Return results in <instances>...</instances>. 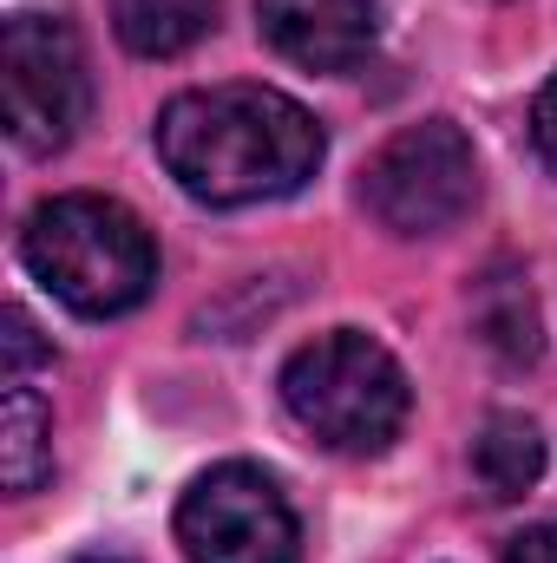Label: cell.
I'll use <instances>...</instances> for the list:
<instances>
[{
    "label": "cell",
    "mask_w": 557,
    "mask_h": 563,
    "mask_svg": "<svg viewBox=\"0 0 557 563\" xmlns=\"http://www.w3.org/2000/svg\"><path fill=\"white\" fill-rule=\"evenodd\" d=\"M499 563H557V525H532V531H518Z\"/></svg>",
    "instance_id": "cell-14"
},
{
    "label": "cell",
    "mask_w": 557,
    "mask_h": 563,
    "mask_svg": "<svg viewBox=\"0 0 557 563\" xmlns=\"http://www.w3.org/2000/svg\"><path fill=\"white\" fill-rule=\"evenodd\" d=\"M79 563H125V558H79Z\"/></svg>",
    "instance_id": "cell-15"
},
{
    "label": "cell",
    "mask_w": 557,
    "mask_h": 563,
    "mask_svg": "<svg viewBox=\"0 0 557 563\" xmlns=\"http://www.w3.org/2000/svg\"><path fill=\"white\" fill-rule=\"evenodd\" d=\"M46 478H53V407L26 380H7V394H0V485H7V498H33Z\"/></svg>",
    "instance_id": "cell-8"
},
{
    "label": "cell",
    "mask_w": 557,
    "mask_h": 563,
    "mask_svg": "<svg viewBox=\"0 0 557 563\" xmlns=\"http://www.w3.org/2000/svg\"><path fill=\"white\" fill-rule=\"evenodd\" d=\"M0 106H7V139L33 157H53L79 139L92 112V73L73 20L13 13L0 26Z\"/></svg>",
    "instance_id": "cell-4"
},
{
    "label": "cell",
    "mask_w": 557,
    "mask_h": 563,
    "mask_svg": "<svg viewBox=\"0 0 557 563\" xmlns=\"http://www.w3.org/2000/svg\"><path fill=\"white\" fill-rule=\"evenodd\" d=\"M538 472H545V439H538V426L525 420V413H492V420L479 426V439H472V478H479V492L492 505L525 498L538 485Z\"/></svg>",
    "instance_id": "cell-9"
},
{
    "label": "cell",
    "mask_w": 557,
    "mask_h": 563,
    "mask_svg": "<svg viewBox=\"0 0 557 563\" xmlns=\"http://www.w3.org/2000/svg\"><path fill=\"white\" fill-rule=\"evenodd\" d=\"M282 407L315 445L368 459V452H387L401 439L414 394H407L401 361L381 341H368L361 328H335V334H315L308 347L288 354Z\"/></svg>",
    "instance_id": "cell-3"
},
{
    "label": "cell",
    "mask_w": 557,
    "mask_h": 563,
    "mask_svg": "<svg viewBox=\"0 0 557 563\" xmlns=\"http://www.w3.org/2000/svg\"><path fill=\"white\" fill-rule=\"evenodd\" d=\"M177 544L190 563H295L302 531L263 465H210L177 505Z\"/></svg>",
    "instance_id": "cell-6"
},
{
    "label": "cell",
    "mask_w": 557,
    "mask_h": 563,
    "mask_svg": "<svg viewBox=\"0 0 557 563\" xmlns=\"http://www.w3.org/2000/svg\"><path fill=\"white\" fill-rule=\"evenodd\" d=\"M0 347H7V380H26L33 367L53 361V347L33 334V321H26L20 308H7V334H0Z\"/></svg>",
    "instance_id": "cell-12"
},
{
    "label": "cell",
    "mask_w": 557,
    "mask_h": 563,
    "mask_svg": "<svg viewBox=\"0 0 557 563\" xmlns=\"http://www.w3.org/2000/svg\"><path fill=\"white\" fill-rule=\"evenodd\" d=\"M532 144H538V157L557 170V73H551V86L538 92V106H532Z\"/></svg>",
    "instance_id": "cell-13"
},
{
    "label": "cell",
    "mask_w": 557,
    "mask_h": 563,
    "mask_svg": "<svg viewBox=\"0 0 557 563\" xmlns=\"http://www.w3.org/2000/svg\"><path fill=\"white\" fill-rule=\"evenodd\" d=\"M217 0H112V33L139 59H177L197 40H210Z\"/></svg>",
    "instance_id": "cell-10"
},
{
    "label": "cell",
    "mask_w": 557,
    "mask_h": 563,
    "mask_svg": "<svg viewBox=\"0 0 557 563\" xmlns=\"http://www.w3.org/2000/svg\"><path fill=\"white\" fill-rule=\"evenodd\" d=\"M20 256L53 301H66L86 321L132 314L157 282L151 230L119 197H92V190L40 203L20 230Z\"/></svg>",
    "instance_id": "cell-2"
},
{
    "label": "cell",
    "mask_w": 557,
    "mask_h": 563,
    "mask_svg": "<svg viewBox=\"0 0 557 563\" xmlns=\"http://www.w3.org/2000/svg\"><path fill=\"white\" fill-rule=\"evenodd\" d=\"M472 314H479V334H485L512 367H518V361H538V308H532V288L518 276H505V269L485 276Z\"/></svg>",
    "instance_id": "cell-11"
},
{
    "label": "cell",
    "mask_w": 557,
    "mask_h": 563,
    "mask_svg": "<svg viewBox=\"0 0 557 563\" xmlns=\"http://www.w3.org/2000/svg\"><path fill=\"white\" fill-rule=\"evenodd\" d=\"M321 125L276 86H204L157 112V157L210 210L295 197L321 170Z\"/></svg>",
    "instance_id": "cell-1"
},
{
    "label": "cell",
    "mask_w": 557,
    "mask_h": 563,
    "mask_svg": "<svg viewBox=\"0 0 557 563\" xmlns=\"http://www.w3.org/2000/svg\"><path fill=\"white\" fill-rule=\"evenodd\" d=\"M256 26L302 73H354L374 53V0H256Z\"/></svg>",
    "instance_id": "cell-7"
},
{
    "label": "cell",
    "mask_w": 557,
    "mask_h": 563,
    "mask_svg": "<svg viewBox=\"0 0 557 563\" xmlns=\"http://www.w3.org/2000/svg\"><path fill=\"white\" fill-rule=\"evenodd\" d=\"M361 203L387 236H439L479 203V151L452 119H419L374 151Z\"/></svg>",
    "instance_id": "cell-5"
}]
</instances>
